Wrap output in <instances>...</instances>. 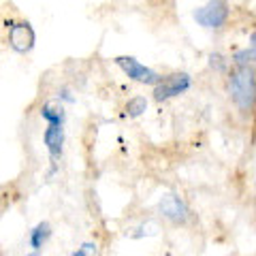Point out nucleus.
Listing matches in <instances>:
<instances>
[{"mask_svg":"<svg viewBox=\"0 0 256 256\" xmlns=\"http://www.w3.org/2000/svg\"><path fill=\"white\" fill-rule=\"evenodd\" d=\"M28 256H38V254H36V252H34V254H28Z\"/></svg>","mask_w":256,"mask_h":256,"instance_id":"nucleus-14","label":"nucleus"},{"mask_svg":"<svg viewBox=\"0 0 256 256\" xmlns=\"http://www.w3.org/2000/svg\"><path fill=\"white\" fill-rule=\"evenodd\" d=\"M9 28V45L18 54H28L36 43V34L30 22H6Z\"/></svg>","mask_w":256,"mask_h":256,"instance_id":"nucleus-6","label":"nucleus"},{"mask_svg":"<svg viewBox=\"0 0 256 256\" xmlns=\"http://www.w3.org/2000/svg\"><path fill=\"white\" fill-rule=\"evenodd\" d=\"M96 252H98V246L92 244V242H88V244H84L82 248H79L73 256H96Z\"/></svg>","mask_w":256,"mask_h":256,"instance_id":"nucleus-12","label":"nucleus"},{"mask_svg":"<svg viewBox=\"0 0 256 256\" xmlns=\"http://www.w3.org/2000/svg\"><path fill=\"white\" fill-rule=\"evenodd\" d=\"M210 68L216 70V73H226V70H228V60H226V56H222V54H218V52L210 54Z\"/></svg>","mask_w":256,"mask_h":256,"instance_id":"nucleus-11","label":"nucleus"},{"mask_svg":"<svg viewBox=\"0 0 256 256\" xmlns=\"http://www.w3.org/2000/svg\"><path fill=\"white\" fill-rule=\"evenodd\" d=\"M50 237H52L50 222H38L36 226L30 230V237H28L30 248H32V250H41V248L47 244V239H50Z\"/></svg>","mask_w":256,"mask_h":256,"instance_id":"nucleus-8","label":"nucleus"},{"mask_svg":"<svg viewBox=\"0 0 256 256\" xmlns=\"http://www.w3.org/2000/svg\"><path fill=\"white\" fill-rule=\"evenodd\" d=\"M148 109V98L146 96H132V98H128L126 102V116L128 118H139L146 114Z\"/></svg>","mask_w":256,"mask_h":256,"instance_id":"nucleus-9","label":"nucleus"},{"mask_svg":"<svg viewBox=\"0 0 256 256\" xmlns=\"http://www.w3.org/2000/svg\"><path fill=\"white\" fill-rule=\"evenodd\" d=\"M58 102H75V96L70 88H60L58 90Z\"/></svg>","mask_w":256,"mask_h":256,"instance_id":"nucleus-13","label":"nucleus"},{"mask_svg":"<svg viewBox=\"0 0 256 256\" xmlns=\"http://www.w3.org/2000/svg\"><path fill=\"white\" fill-rule=\"evenodd\" d=\"M158 210L173 224H186L190 220V210H188L186 201H184L180 194H175V192H169V194H164L160 198Z\"/></svg>","mask_w":256,"mask_h":256,"instance_id":"nucleus-7","label":"nucleus"},{"mask_svg":"<svg viewBox=\"0 0 256 256\" xmlns=\"http://www.w3.org/2000/svg\"><path fill=\"white\" fill-rule=\"evenodd\" d=\"M114 62L124 70V75L130 79V82H137L143 86H156L160 79H162V75H158L154 68H150L143 62H139L134 56H118Z\"/></svg>","mask_w":256,"mask_h":256,"instance_id":"nucleus-4","label":"nucleus"},{"mask_svg":"<svg viewBox=\"0 0 256 256\" xmlns=\"http://www.w3.org/2000/svg\"><path fill=\"white\" fill-rule=\"evenodd\" d=\"M228 15H230V9L226 0H210L203 6L194 9L192 18L196 20L198 26H203L207 30H222L228 22Z\"/></svg>","mask_w":256,"mask_h":256,"instance_id":"nucleus-3","label":"nucleus"},{"mask_svg":"<svg viewBox=\"0 0 256 256\" xmlns=\"http://www.w3.org/2000/svg\"><path fill=\"white\" fill-rule=\"evenodd\" d=\"M254 58H256V52L250 45V47H244V50H237L230 56V62H233V66H248V64H254Z\"/></svg>","mask_w":256,"mask_h":256,"instance_id":"nucleus-10","label":"nucleus"},{"mask_svg":"<svg viewBox=\"0 0 256 256\" xmlns=\"http://www.w3.org/2000/svg\"><path fill=\"white\" fill-rule=\"evenodd\" d=\"M228 94L230 100L242 114H252L256 102V73L254 64L248 66H233L228 75Z\"/></svg>","mask_w":256,"mask_h":256,"instance_id":"nucleus-2","label":"nucleus"},{"mask_svg":"<svg viewBox=\"0 0 256 256\" xmlns=\"http://www.w3.org/2000/svg\"><path fill=\"white\" fill-rule=\"evenodd\" d=\"M41 118L47 122L45 130H43V143L47 148V154H50V178L58 171V162L62 158L64 152V122H66V114H64V105L56 100H47L41 105Z\"/></svg>","mask_w":256,"mask_h":256,"instance_id":"nucleus-1","label":"nucleus"},{"mask_svg":"<svg viewBox=\"0 0 256 256\" xmlns=\"http://www.w3.org/2000/svg\"><path fill=\"white\" fill-rule=\"evenodd\" d=\"M190 88H192V77L188 73H173V75L162 77L154 86V98L158 102H164V100H171V98H178V96L186 94Z\"/></svg>","mask_w":256,"mask_h":256,"instance_id":"nucleus-5","label":"nucleus"}]
</instances>
